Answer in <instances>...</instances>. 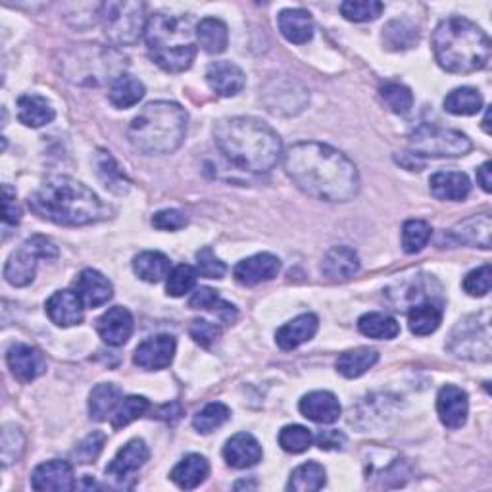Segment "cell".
<instances>
[{"label":"cell","mask_w":492,"mask_h":492,"mask_svg":"<svg viewBox=\"0 0 492 492\" xmlns=\"http://www.w3.org/2000/svg\"><path fill=\"white\" fill-rule=\"evenodd\" d=\"M273 85H276L277 89L276 90H266V104H267V110L273 112V114H281L283 110V100H287V114H297L300 112L302 108L306 106L308 102V93L306 89L302 90H295V87H298L297 81H290V79H285V81H273Z\"/></svg>","instance_id":"cell-29"},{"label":"cell","mask_w":492,"mask_h":492,"mask_svg":"<svg viewBox=\"0 0 492 492\" xmlns=\"http://www.w3.org/2000/svg\"><path fill=\"white\" fill-rule=\"evenodd\" d=\"M149 446L141 439H133L127 443L110 462V466L106 467V476H110L112 479L123 483L131 473L139 471L144 464L149 462Z\"/></svg>","instance_id":"cell-20"},{"label":"cell","mask_w":492,"mask_h":492,"mask_svg":"<svg viewBox=\"0 0 492 492\" xmlns=\"http://www.w3.org/2000/svg\"><path fill=\"white\" fill-rule=\"evenodd\" d=\"M477 181L485 193L492 191V163L485 162L483 166L477 170Z\"/></svg>","instance_id":"cell-62"},{"label":"cell","mask_w":492,"mask_h":492,"mask_svg":"<svg viewBox=\"0 0 492 492\" xmlns=\"http://www.w3.org/2000/svg\"><path fill=\"white\" fill-rule=\"evenodd\" d=\"M189 114L183 106L170 100L151 102L127 127L131 147L142 154H172L187 137Z\"/></svg>","instance_id":"cell-5"},{"label":"cell","mask_w":492,"mask_h":492,"mask_svg":"<svg viewBox=\"0 0 492 492\" xmlns=\"http://www.w3.org/2000/svg\"><path fill=\"white\" fill-rule=\"evenodd\" d=\"M6 363L12 375L22 382H31L47 372L45 356L37 349L24 342H16L10 346L6 352Z\"/></svg>","instance_id":"cell-14"},{"label":"cell","mask_w":492,"mask_h":492,"mask_svg":"<svg viewBox=\"0 0 492 492\" xmlns=\"http://www.w3.org/2000/svg\"><path fill=\"white\" fill-rule=\"evenodd\" d=\"M431 194L439 200H450V203H460L469 191L471 183L466 173L462 172H439L429 181Z\"/></svg>","instance_id":"cell-31"},{"label":"cell","mask_w":492,"mask_h":492,"mask_svg":"<svg viewBox=\"0 0 492 492\" xmlns=\"http://www.w3.org/2000/svg\"><path fill=\"white\" fill-rule=\"evenodd\" d=\"M196 43L208 54H222L229 45L227 26L217 17H204L196 24Z\"/></svg>","instance_id":"cell-36"},{"label":"cell","mask_w":492,"mask_h":492,"mask_svg":"<svg viewBox=\"0 0 492 492\" xmlns=\"http://www.w3.org/2000/svg\"><path fill=\"white\" fill-rule=\"evenodd\" d=\"M325 483H327V473L323 466H319L318 462H306L290 473L287 490L316 492V490H321Z\"/></svg>","instance_id":"cell-41"},{"label":"cell","mask_w":492,"mask_h":492,"mask_svg":"<svg viewBox=\"0 0 492 492\" xmlns=\"http://www.w3.org/2000/svg\"><path fill=\"white\" fill-rule=\"evenodd\" d=\"M151 404H149V400L144 398V396H127L123 398L118 410L114 412L112 415V427L114 429H123L127 427L130 424L137 422L139 417H142L144 413L149 412Z\"/></svg>","instance_id":"cell-47"},{"label":"cell","mask_w":492,"mask_h":492,"mask_svg":"<svg viewBox=\"0 0 492 492\" xmlns=\"http://www.w3.org/2000/svg\"><path fill=\"white\" fill-rule=\"evenodd\" d=\"M287 175L306 193L325 203H346L360 191L354 162L323 142H298L285 154Z\"/></svg>","instance_id":"cell-1"},{"label":"cell","mask_w":492,"mask_h":492,"mask_svg":"<svg viewBox=\"0 0 492 492\" xmlns=\"http://www.w3.org/2000/svg\"><path fill=\"white\" fill-rule=\"evenodd\" d=\"M316 443L321 450H342L346 445V436L340 431L330 429V431H321L316 436Z\"/></svg>","instance_id":"cell-60"},{"label":"cell","mask_w":492,"mask_h":492,"mask_svg":"<svg viewBox=\"0 0 492 492\" xmlns=\"http://www.w3.org/2000/svg\"><path fill=\"white\" fill-rule=\"evenodd\" d=\"M224 458L233 469H248L262 462L264 450L250 433H239L225 443Z\"/></svg>","instance_id":"cell-21"},{"label":"cell","mask_w":492,"mask_h":492,"mask_svg":"<svg viewBox=\"0 0 492 492\" xmlns=\"http://www.w3.org/2000/svg\"><path fill=\"white\" fill-rule=\"evenodd\" d=\"M181 415H183V406H181L179 403L163 404L162 408L156 410V417L163 419V422H177Z\"/></svg>","instance_id":"cell-61"},{"label":"cell","mask_w":492,"mask_h":492,"mask_svg":"<svg viewBox=\"0 0 492 492\" xmlns=\"http://www.w3.org/2000/svg\"><path fill=\"white\" fill-rule=\"evenodd\" d=\"M31 487L41 492H69L76 488L74 467L64 460H50L35 467Z\"/></svg>","instance_id":"cell-15"},{"label":"cell","mask_w":492,"mask_h":492,"mask_svg":"<svg viewBox=\"0 0 492 492\" xmlns=\"http://www.w3.org/2000/svg\"><path fill=\"white\" fill-rule=\"evenodd\" d=\"M152 225L160 231H179L187 225V215L181 210H160L152 215Z\"/></svg>","instance_id":"cell-57"},{"label":"cell","mask_w":492,"mask_h":492,"mask_svg":"<svg viewBox=\"0 0 492 492\" xmlns=\"http://www.w3.org/2000/svg\"><path fill=\"white\" fill-rule=\"evenodd\" d=\"M189 306L193 309H204V312H212L224 323H233L236 319V308L233 304H229L227 300L220 298V295H217L215 290L210 287L196 288L189 300Z\"/></svg>","instance_id":"cell-38"},{"label":"cell","mask_w":492,"mask_h":492,"mask_svg":"<svg viewBox=\"0 0 492 492\" xmlns=\"http://www.w3.org/2000/svg\"><path fill=\"white\" fill-rule=\"evenodd\" d=\"M410 151L417 158H460L471 151V141L462 131L422 123L410 133Z\"/></svg>","instance_id":"cell-9"},{"label":"cell","mask_w":492,"mask_h":492,"mask_svg":"<svg viewBox=\"0 0 492 492\" xmlns=\"http://www.w3.org/2000/svg\"><path fill=\"white\" fill-rule=\"evenodd\" d=\"M99 337L110 346H121L133 335V316L127 308L114 306L97 319Z\"/></svg>","instance_id":"cell-17"},{"label":"cell","mask_w":492,"mask_h":492,"mask_svg":"<svg viewBox=\"0 0 492 492\" xmlns=\"http://www.w3.org/2000/svg\"><path fill=\"white\" fill-rule=\"evenodd\" d=\"M441 283L433 276H413L406 281L394 283L387 288V297L394 309H406L427 300L443 302Z\"/></svg>","instance_id":"cell-11"},{"label":"cell","mask_w":492,"mask_h":492,"mask_svg":"<svg viewBox=\"0 0 492 492\" xmlns=\"http://www.w3.org/2000/svg\"><path fill=\"white\" fill-rule=\"evenodd\" d=\"M196 271L206 279H224L227 267L210 246H204L196 252Z\"/></svg>","instance_id":"cell-53"},{"label":"cell","mask_w":492,"mask_h":492,"mask_svg":"<svg viewBox=\"0 0 492 492\" xmlns=\"http://www.w3.org/2000/svg\"><path fill=\"white\" fill-rule=\"evenodd\" d=\"M74 290L85 308H100L114 295L112 283L108 281L100 271L90 267L79 273L78 279L74 281Z\"/></svg>","instance_id":"cell-19"},{"label":"cell","mask_w":492,"mask_h":492,"mask_svg":"<svg viewBox=\"0 0 492 492\" xmlns=\"http://www.w3.org/2000/svg\"><path fill=\"white\" fill-rule=\"evenodd\" d=\"M434 60L450 74H473L490 60L488 35L467 17H448L433 33Z\"/></svg>","instance_id":"cell-4"},{"label":"cell","mask_w":492,"mask_h":492,"mask_svg":"<svg viewBox=\"0 0 492 492\" xmlns=\"http://www.w3.org/2000/svg\"><path fill=\"white\" fill-rule=\"evenodd\" d=\"M448 351L464 360H490V319L488 314L467 316L455 323L448 337Z\"/></svg>","instance_id":"cell-10"},{"label":"cell","mask_w":492,"mask_h":492,"mask_svg":"<svg viewBox=\"0 0 492 492\" xmlns=\"http://www.w3.org/2000/svg\"><path fill=\"white\" fill-rule=\"evenodd\" d=\"M490 281H492V269L488 264L469 271L464 279V290L469 297H487L490 293Z\"/></svg>","instance_id":"cell-54"},{"label":"cell","mask_w":492,"mask_h":492,"mask_svg":"<svg viewBox=\"0 0 492 492\" xmlns=\"http://www.w3.org/2000/svg\"><path fill=\"white\" fill-rule=\"evenodd\" d=\"M147 47L152 62L168 74H181L196 58V26L185 14H156L147 26Z\"/></svg>","instance_id":"cell-6"},{"label":"cell","mask_w":492,"mask_h":492,"mask_svg":"<svg viewBox=\"0 0 492 492\" xmlns=\"http://www.w3.org/2000/svg\"><path fill=\"white\" fill-rule=\"evenodd\" d=\"M104 443L106 434L100 431H93L78 445V448L74 450V458L78 460V464H93L100 455Z\"/></svg>","instance_id":"cell-55"},{"label":"cell","mask_w":492,"mask_h":492,"mask_svg":"<svg viewBox=\"0 0 492 492\" xmlns=\"http://www.w3.org/2000/svg\"><path fill=\"white\" fill-rule=\"evenodd\" d=\"M196 277H198V271L193 266H189V264L175 266L168 276V283H166L168 295L173 298L185 297L189 290L194 288Z\"/></svg>","instance_id":"cell-51"},{"label":"cell","mask_w":492,"mask_h":492,"mask_svg":"<svg viewBox=\"0 0 492 492\" xmlns=\"http://www.w3.org/2000/svg\"><path fill=\"white\" fill-rule=\"evenodd\" d=\"M26 245L37 254V256L41 260H54L58 258V246L54 245L50 239H47V236H41V235H35L31 236V239L26 241Z\"/></svg>","instance_id":"cell-58"},{"label":"cell","mask_w":492,"mask_h":492,"mask_svg":"<svg viewBox=\"0 0 492 492\" xmlns=\"http://www.w3.org/2000/svg\"><path fill=\"white\" fill-rule=\"evenodd\" d=\"M379 361V352L370 346H361L349 352H342L337 358V372L346 379H358L368 373Z\"/></svg>","instance_id":"cell-35"},{"label":"cell","mask_w":492,"mask_h":492,"mask_svg":"<svg viewBox=\"0 0 492 492\" xmlns=\"http://www.w3.org/2000/svg\"><path fill=\"white\" fill-rule=\"evenodd\" d=\"M443 304L441 300H427L415 304L408 312V327L417 337H425L434 333L443 323Z\"/></svg>","instance_id":"cell-32"},{"label":"cell","mask_w":492,"mask_h":492,"mask_svg":"<svg viewBox=\"0 0 492 492\" xmlns=\"http://www.w3.org/2000/svg\"><path fill=\"white\" fill-rule=\"evenodd\" d=\"M358 330L361 335H366L370 339H377V340H391L394 337H398L400 333V325L394 318L381 314V312H370L363 314L358 319Z\"/></svg>","instance_id":"cell-42"},{"label":"cell","mask_w":492,"mask_h":492,"mask_svg":"<svg viewBox=\"0 0 492 492\" xmlns=\"http://www.w3.org/2000/svg\"><path fill=\"white\" fill-rule=\"evenodd\" d=\"M319 330V319L314 314H302L285 323L276 333V342L281 351H295L304 342L312 340Z\"/></svg>","instance_id":"cell-25"},{"label":"cell","mask_w":492,"mask_h":492,"mask_svg":"<svg viewBox=\"0 0 492 492\" xmlns=\"http://www.w3.org/2000/svg\"><path fill=\"white\" fill-rule=\"evenodd\" d=\"M215 147L235 168L250 173H267L283 154L279 135L256 118H225L214 125Z\"/></svg>","instance_id":"cell-2"},{"label":"cell","mask_w":492,"mask_h":492,"mask_svg":"<svg viewBox=\"0 0 492 492\" xmlns=\"http://www.w3.org/2000/svg\"><path fill=\"white\" fill-rule=\"evenodd\" d=\"M206 83L215 95L224 99L239 95L246 85L245 71L233 62H214L206 69Z\"/></svg>","instance_id":"cell-18"},{"label":"cell","mask_w":492,"mask_h":492,"mask_svg":"<svg viewBox=\"0 0 492 492\" xmlns=\"http://www.w3.org/2000/svg\"><path fill=\"white\" fill-rule=\"evenodd\" d=\"M379 95H381L382 102L389 106V110L398 114V116H406L412 110V106H413L412 90L403 83L389 81L385 85H381Z\"/></svg>","instance_id":"cell-46"},{"label":"cell","mask_w":492,"mask_h":492,"mask_svg":"<svg viewBox=\"0 0 492 492\" xmlns=\"http://www.w3.org/2000/svg\"><path fill=\"white\" fill-rule=\"evenodd\" d=\"M382 8L385 6L377 3V0H346V3L340 5V14L349 22L363 24V22L377 20V17L382 14Z\"/></svg>","instance_id":"cell-50"},{"label":"cell","mask_w":492,"mask_h":492,"mask_svg":"<svg viewBox=\"0 0 492 492\" xmlns=\"http://www.w3.org/2000/svg\"><path fill=\"white\" fill-rule=\"evenodd\" d=\"M419 39L417 27L408 20H394L382 31V43L389 50H408Z\"/></svg>","instance_id":"cell-44"},{"label":"cell","mask_w":492,"mask_h":492,"mask_svg":"<svg viewBox=\"0 0 492 492\" xmlns=\"http://www.w3.org/2000/svg\"><path fill=\"white\" fill-rule=\"evenodd\" d=\"M170 258L158 250H144L133 260V271L137 277L147 283H160L170 276Z\"/></svg>","instance_id":"cell-37"},{"label":"cell","mask_w":492,"mask_h":492,"mask_svg":"<svg viewBox=\"0 0 492 492\" xmlns=\"http://www.w3.org/2000/svg\"><path fill=\"white\" fill-rule=\"evenodd\" d=\"M433 229L424 220H410L403 227V248L406 254L422 252L431 241Z\"/></svg>","instance_id":"cell-48"},{"label":"cell","mask_w":492,"mask_h":492,"mask_svg":"<svg viewBox=\"0 0 492 492\" xmlns=\"http://www.w3.org/2000/svg\"><path fill=\"white\" fill-rule=\"evenodd\" d=\"M144 97V85L135 79L133 76H121L110 85V90H108V100H110L120 110H125V108H131L139 104Z\"/></svg>","instance_id":"cell-43"},{"label":"cell","mask_w":492,"mask_h":492,"mask_svg":"<svg viewBox=\"0 0 492 492\" xmlns=\"http://www.w3.org/2000/svg\"><path fill=\"white\" fill-rule=\"evenodd\" d=\"M314 443L309 429L302 425H287L279 431V446L288 454H302Z\"/></svg>","instance_id":"cell-52"},{"label":"cell","mask_w":492,"mask_h":492,"mask_svg":"<svg viewBox=\"0 0 492 492\" xmlns=\"http://www.w3.org/2000/svg\"><path fill=\"white\" fill-rule=\"evenodd\" d=\"M360 271L358 254L349 246H333L321 260L323 277L331 281H346Z\"/></svg>","instance_id":"cell-26"},{"label":"cell","mask_w":492,"mask_h":492,"mask_svg":"<svg viewBox=\"0 0 492 492\" xmlns=\"http://www.w3.org/2000/svg\"><path fill=\"white\" fill-rule=\"evenodd\" d=\"M189 333L196 344L208 349V346H212L217 339L222 337V327L208 319H194L189 327Z\"/></svg>","instance_id":"cell-56"},{"label":"cell","mask_w":492,"mask_h":492,"mask_svg":"<svg viewBox=\"0 0 492 492\" xmlns=\"http://www.w3.org/2000/svg\"><path fill=\"white\" fill-rule=\"evenodd\" d=\"M490 235H492V220L490 214H479L471 215L467 220L460 222L458 225H454L448 233L450 239L455 245H466V246H479L483 250L490 248Z\"/></svg>","instance_id":"cell-23"},{"label":"cell","mask_w":492,"mask_h":492,"mask_svg":"<svg viewBox=\"0 0 492 492\" xmlns=\"http://www.w3.org/2000/svg\"><path fill=\"white\" fill-rule=\"evenodd\" d=\"M29 206L41 220L68 227L95 224L104 215V204L97 193L68 175L48 179L31 194Z\"/></svg>","instance_id":"cell-3"},{"label":"cell","mask_w":492,"mask_h":492,"mask_svg":"<svg viewBox=\"0 0 492 492\" xmlns=\"http://www.w3.org/2000/svg\"><path fill=\"white\" fill-rule=\"evenodd\" d=\"M488 120H490V110H487V114H485V120H483V130H485V133H488V135H490V127H488Z\"/></svg>","instance_id":"cell-63"},{"label":"cell","mask_w":492,"mask_h":492,"mask_svg":"<svg viewBox=\"0 0 492 492\" xmlns=\"http://www.w3.org/2000/svg\"><path fill=\"white\" fill-rule=\"evenodd\" d=\"M95 166H97V173L100 181L108 191H112L114 194H120V196L130 193V185H131L130 179L125 177L123 170L118 166V162L114 160L110 152L99 151L95 158Z\"/></svg>","instance_id":"cell-39"},{"label":"cell","mask_w":492,"mask_h":492,"mask_svg":"<svg viewBox=\"0 0 492 492\" xmlns=\"http://www.w3.org/2000/svg\"><path fill=\"white\" fill-rule=\"evenodd\" d=\"M298 408L302 415L308 417L309 422L321 424V425H331L339 422L340 412H342L337 396L330 391H314L302 396Z\"/></svg>","instance_id":"cell-24"},{"label":"cell","mask_w":492,"mask_h":492,"mask_svg":"<svg viewBox=\"0 0 492 492\" xmlns=\"http://www.w3.org/2000/svg\"><path fill=\"white\" fill-rule=\"evenodd\" d=\"M279 271H281V260L276 256V254L260 252L236 264L233 269V276L236 283L243 287H256L260 283L277 277Z\"/></svg>","instance_id":"cell-13"},{"label":"cell","mask_w":492,"mask_h":492,"mask_svg":"<svg viewBox=\"0 0 492 492\" xmlns=\"http://www.w3.org/2000/svg\"><path fill=\"white\" fill-rule=\"evenodd\" d=\"M127 58L118 48L100 45H78L71 47L58 60V69L74 85L100 87L114 83L125 76Z\"/></svg>","instance_id":"cell-7"},{"label":"cell","mask_w":492,"mask_h":492,"mask_svg":"<svg viewBox=\"0 0 492 492\" xmlns=\"http://www.w3.org/2000/svg\"><path fill=\"white\" fill-rule=\"evenodd\" d=\"M436 413L441 424L448 429H460L467 422L469 398L467 393L455 385H446L436 396Z\"/></svg>","instance_id":"cell-16"},{"label":"cell","mask_w":492,"mask_h":492,"mask_svg":"<svg viewBox=\"0 0 492 492\" xmlns=\"http://www.w3.org/2000/svg\"><path fill=\"white\" fill-rule=\"evenodd\" d=\"M483 108V97L477 89L458 87L445 99V110L454 116H476Z\"/></svg>","instance_id":"cell-40"},{"label":"cell","mask_w":492,"mask_h":492,"mask_svg":"<svg viewBox=\"0 0 492 492\" xmlns=\"http://www.w3.org/2000/svg\"><path fill=\"white\" fill-rule=\"evenodd\" d=\"M26 450V436L20 427L5 425L3 439H0V455H3V466L8 467L16 464L24 455Z\"/></svg>","instance_id":"cell-49"},{"label":"cell","mask_w":492,"mask_h":492,"mask_svg":"<svg viewBox=\"0 0 492 492\" xmlns=\"http://www.w3.org/2000/svg\"><path fill=\"white\" fill-rule=\"evenodd\" d=\"M121 389L114 382H100L89 396V413L95 422H106L121 403Z\"/></svg>","instance_id":"cell-34"},{"label":"cell","mask_w":492,"mask_h":492,"mask_svg":"<svg viewBox=\"0 0 492 492\" xmlns=\"http://www.w3.org/2000/svg\"><path fill=\"white\" fill-rule=\"evenodd\" d=\"M277 26L288 43L304 45L314 37V20L302 8H288L277 16Z\"/></svg>","instance_id":"cell-27"},{"label":"cell","mask_w":492,"mask_h":492,"mask_svg":"<svg viewBox=\"0 0 492 492\" xmlns=\"http://www.w3.org/2000/svg\"><path fill=\"white\" fill-rule=\"evenodd\" d=\"M210 476V464L200 454H189L170 473V479L185 490H193L203 485Z\"/></svg>","instance_id":"cell-30"},{"label":"cell","mask_w":492,"mask_h":492,"mask_svg":"<svg viewBox=\"0 0 492 492\" xmlns=\"http://www.w3.org/2000/svg\"><path fill=\"white\" fill-rule=\"evenodd\" d=\"M37 260H41L26 243L20 250L12 252L6 266H5V277L14 287H27L35 279V271H37Z\"/></svg>","instance_id":"cell-28"},{"label":"cell","mask_w":492,"mask_h":492,"mask_svg":"<svg viewBox=\"0 0 492 492\" xmlns=\"http://www.w3.org/2000/svg\"><path fill=\"white\" fill-rule=\"evenodd\" d=\"M47 316L58 327L79 325L83 321V302L76 295V290H57L47 300Z\"/></svg>","instance_id":"cell-22"},{"label":"cell","mask_w":492,"mask_h":492,"mask_svg":"<svg viewBox=\"0 0 492 492\" xmlns=\"http://www.w3.org/2000/svg\"><path fill=\"white\" fill-rule=\"evenodd\" d=\"M54 118H57V110L54 106L41 95H24L17 99V120H20L26 127H45Z\"/></svg>","instance_id":"cell-33"},{"label":"cell","mask_w":492,"mask_h":492,"mask_svg":"<svg viewBox=\"0 0 492 492\" xmlns=\"http://www.w3.org/2000/svg\"><path fill=\"white\" fill-rule=\"evenodd\" d=\"M231 417V410L222 404V403H212L206 404L203 410H200L194 419H193V427L200 433V434H210L215 429H220L222 425H225Z\"/></svg>","instance_id":"cell-45"},{"label":"cell","mask_w":492,"mask_h":492,"mask_svg":"<svg viewBox=\"0 0 492 492\" xmlns=\"http://www.w3.org/2000/svg\"><path fill=\"white\" fill-rule=\"evenodd\" d=\"M177 342L172 335H156L141 342L135 351L133 361L144 372L166 370L173 361Z\"/></svg>","instance_id":"cell-12"},{"label":"cell","mask_w":492,"mask_h":492,"mask_svg":"<svg viewBox=\"0 0 492 492\" xmlns=\"http://www.w3.org/2000/svg\"><path fill=\"white\" fill-rule=\"evenodd\" d=\"M3 215L6 225L20 224V208L16 204V191L10 185L3 187Z\"/></svg>","instance_id":"cell-59"},{"label":"cell","mask_w":492,"mask_h":492,"mask_svg":"<svg viewBox=\"0 0 492 492\" xmlns=\"http://www.w3.org/2000/svg\"><path fill=\"white\" fill-rule=\"evenodd\" d=\"M99 17L108 41L118 47L139 43L149 26L147 6L142 3H130V0H112V3L100 5Z\"/></svg>","instance_id":"cell-8"}]
</instances>
